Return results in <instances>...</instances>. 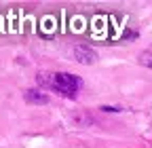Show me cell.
Here are the masks:
<instances>
[{
    "instance_id": "1",
    "label": "cell",
    "mask_w": 152,
    "mask_h": 148,
    "mask_svg": "<svg viewBox=\"0 0 152 148\" xmlns=\"http://www.w3.org/2000/svg\"><path fill=\"white\" fill-rule=\"evenodd\" d=\"M80 87H83V81L78 76H74V74H70V72L53 74V76H51V85H49V89L57 91V93H61V95H68V97L76 95L80 91Z\"/></svg>"
},
{
    "instance_id": "3",
    "label": "cell",
    "mask_w": 152,
    "mask_h": 148,
    "mask_svg": "<svg viewBox=\"0 0 152 148\" xmlns=\"http://www.w3.org/2000/svg\"><path fill=\"white\" fill-rule=\"evenodd\" d=\"M23 100L28 102V104H34V106H45V104H49V95L45 93V91H38V89H26L23 91Z\"/></svg>"
},
{
    "instance_id": "2",
    "label": "cell",
    "mask_w": 152,
    "mask_h": 148,
    "mask_svg": "<svg viewBox=\"0 0 152 148\" xmlns=\"http://www.w3.org/2000/svg\"><path fill=\"white\" fill-rule=\"evenodd\" d=\"M72 55H74L76 62H80V64H85V66H89V64H93L95 59H97V53H95L91 47H85V45L74 47V49H72Z\"/></svg>"
},
{
    "instance_id": "5",
    "label": "cell",
    "mask_w": 152,
    "mask_h": 148,
    "mask_svg": "<svg viewBox=\"0 0 152 148\" xmlns=\"http://www.w3.org/2000/svg\"><path fill=\"white\" fill-rule=\"evenodd\" d=\"M99 110H104V112H123L121 106H102Z\"/></svg>"
},
{
    "instance_id": "4",
    "label": "cell",
    "mask_w": 152,
    "mask_h": 148,
    "mask_svg": "<svg viewBox=\"0 0 152 148\" xmlns=\"http://www.w3.org/2000/svg\"><path fill=\"white\" fill-rule=\"evenodd\" d=\"M140 64L152 68V53H142V55H140Z\"/></svg>"
}]
</instances>
